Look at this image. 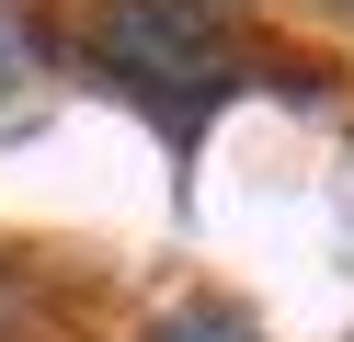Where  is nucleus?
<instances>
[{"mask_svg":"<svg viewBox=\"0 0 354 342\" xmlns=\"http://www.w3.org/2000/svg\"><path fill=\"white\" fill-rule=\"evenodd\" d=\"M24 57H35V35H24V12H12V0H0V91L24 80Z\"/></svg>","mask_w":354,"mask_h":342,"instance_id":"3","label":"nucleus"},{"mask_svg":"<svg viewBox=\"0 0 354 342\" xmlns=\"http://www.w3.org/2000/svg\"><path fill=\"white\" fill-rule=\"evenodd\" d=\"M149 342H240V319H229V308H171Z\"/></svg>","mask_w":354,"mask_h":342,"instance_id":"2","label":"nucleus"},{"mask_svg":"<svg viewBox=\"0 0 354 342\" xmlns=\"http://www.w3.org/2000/svg\"><path fill=\"white\" fill-rule=\"evenodd\" d=\"M92 57H103V80H115V91L160 103L171 126H194V114H206L217 91L240 80V46L217 35L206 0H103Z\"/></svg>","mask_w":354,"mask_h":342,"instance_id":"1","label":"nucleus"}]
</instances>
